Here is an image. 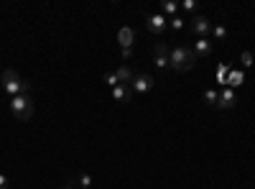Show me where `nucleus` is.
Returning a JSON list of instances; mask_svg holds the SVG:
<instances>
[{
  "label": "nucleus",
  "mask_w": 255,
  "mask_h": 189,
  "mask_svg": "<svg viewBox=\"0 0 255 189\" xmlns=\"http://www.w3.org/2000/svg\"><path fill=\"white\" fill-rule=\"evenodd\" d=\"M168 26H171L174 31H181V28H184V18H179V15H174V18H168Z\"/></svg>",
  "instance_id": "dca6fc26"
},
{
  "label": "nucleus",
  "mask_w": 255,
  "mask_h": 189,
  "mask_svg": "<svg viewBox=\"0 0 255 189\" xmlns=\"http://www.w3.org/2000/svg\"><path fill=\"white\" fill-rule=\"evenodd\" d=\"M67 189H74V187H67Z\"/></svg>",
  "instance_id": "5701e85b"
},
{
  "label": "nucleus",
  "mask_w": 255,
  "mask_h": 189,
  "mask_svg": "<svg viewBox=\"0 0 255 189\" xmlns=\"http://www.w3.org/2000/svg\"><path fill=\"white\" fill-rule=\"evenodd\" d=\"M130 56H133V51H130V49H123V59H125V61L130 59Z\"/></svg>",
  "instance_id": "4be33fe9"
},
{
  "label": "nucleus",
  "mask_w": 255,
  "mask_h": 189,
  "mask_svg": "<svg viewBox=\"0 0 255 189\" xmlns=\"http://www.w3.org/2000/svg\"><path fill=\"white\" fill-rule=\"evenodd\" d=\"M240 61H243V67H250V64H253V54H250V51H245Z\"/></svg>",
  "instance_id": "aec40b11"
},
{
  "label": "nucleus",
  "mask_w": 255,
  "mask_h": 189,
  "mask_svg": "<svg viewBox=\"0 0 255 189\" xmlns=\"http://www.w3.org/2000/svg\"><path fill=\"white\" fill-rule=\"evenodd\" d=\"M153 64L158 69L168 67V46L166 44H156V54H153Z\"/></svg>",
  "instance_id": "1a4fd4ad"
},
{
  "label": "nucleus",
  "mask_w": 255,
  "mask_h": 189,
  "mask_svg": "<svg viewBox=\"0 0 255 189\" xmlns=\"http://www.w3.org/2000/svg\"><path fill=\"white\" fill-rule=\"evenodd\" d=\"M209 33L215 36L217 41H225V38H227V28H225V26H212V31H209Z\"/></svg>",
  "instance_id": "4468645a"
},
{
  "label": "nucleus",
  "mask_w": 255,
  "mask_h": 189,
  "mask_svg": "<svg viewBox=\"0 0 255 189\" xmlns=\"http://www.w3.org/2000/svg\"><path fill=\"white\" fill-rule=\"evenodd\" d=\"M145 28L151 31L153 36H161V33L168 28V20H166L161 13H153V15H148V20H145Z\"/></svg>",
  "instance_id": "423d86ee"
},
{
  "label": "nucleus",
  "mask_w": 255,
  "mask_h": 189,
  "mask_svg": "<svg viewBox=\"0 0 255 189\" xmlns=\"http://www.w3.org/2000/svg\"><path fill=\"white\" fill-rule=\"evenodd\" d=\"M0 189H8V179H5V174H0Z\"/></svg>",
  "instance_id": "412c9836"
},
{
  "label": "nucleus",
  "mask_w": 255,
  "mask_h": 189,
  "mask_svg": "<svg viewBox=\"0 0 255 189\" xmlns=\"http://www.w3.org/2000/svg\"><path fill=\"white\" fill-rule=\"evenodd\" d=\"M3 90H5V95H8V97H15V95H28V92H31V82L20 79V77H18V72H13V69H5V72H3Z\"/></svg>",
  "instance_id": "f03ea898"
},
{
  "label": "nucleus",
  "mask_w": 255,
  "mask_h": 189,
  "mask_svg": "<svg viewBox=\"0 0 255 189\" xmlns=\"http://www.w3.org/2000/svg\"><path fill=\"white\" fill-rule=\"evenodd\" d=\"M191 51H194L197 59H207V56L212 54V41H209V38H197L194 46H191Z\"/></svg>",
  "instance_id": "0eeeda50"
},
{
  "label": "nucleus",
  "mask_w": 255,
  "mask_h": 189,
  "mask_svg": "<svg viewBox=\"0 0 255 189\" xmlns=\"http://www.w3.org/2000/svg\"><path fill=\"white\" fill-rule=\"evenodd\" d=\"M181 8L191 13V10H197V3H194V0H184V3H181Z\"/></svg>",
  "instance_id": "6ab92c4d"
},
{
  "label": "nucleus",
  "mask_w": 255,
  "mask_h": 189,
  "mask_svg": "<svg viewBox=\"0 0 255 189\" xmlns=\"http://www.w3.org/2000/svg\"><path fill=\"white\" fill-rule=\"evenodd\" d=\"M232 105H235V90H232V87H225V90L220 92L217 108H220V110H227V108H232Z\"/></svg>",
  "instance_id": "6e6552de"
},
{
  "label": "nucleus",
  "mask_w": 255,
  "mask_h": 189,
  "mask_svg": "<svg viewBox=\"0 0 255 189\" xmlns=\"http://www.w3.org/2000/svg\"><path fill=\"white\" fill-rule=\"evenodd\" d=\"M105 82H108V87H118V85H120L115 72H105Z\"/></svg>",
  "instance_id": "f3484780"
},
{
  "label": "nucleus",
  "mask_w": 255,
  "mask_h": 189,
  "mask_svg": "<svg viewBox=\"0 0 255 189\" xmlns=\"http://www.w3.org/2000/svg\"><path fill=\"white\" fill-rule=\"evenodd\" d=\"M115 74H118V82H120V85H128V87H130V82H133V77H135V74L130 72V67H125V64L118 67Z\"/></svg>",
  "instance_id": "9d476101"
},
{
  "label": "nucleus",
  "mask_w": 255,
  "mask_h": 189,
  "mask_svg": "<svg viewBox=\"0 0 255 189\" xmlns=\"http://www.w3.org/2000/svg\"><path fill=\"white\" fill-rule=\"evenodd\" d=\"M153 77L151 74H135L133 77V82H130V90L135 92V95H145L148 90H153Z\"/></svg>",
  "instance_id": "39448f33"
},
{
  "label": "nucleus",
  "mask_w": 255,
  "mask_h": 189,
  "mask_svg": "<svg viewBox=\"0 0 255 189\" xmlns=\"http://www.w3.org/2000/svg\"><path fill=\"white\" fill-rule=\"evenodd\" d=\"M176 10H179V5L171 3V0H163V3H161V15H163V18H166V15H168V18H174Z\"/></svg>",
  "instance_id": "ddd939ff"
},
{
  "label": "nucleus",
  "mask_w": 255,
  "mask_h": 189,
  "mask_svg": "<svg viewBox=\"0 0 255 189\" xmlns=\"http://www.w3.org/2000/svg\"><path fill=\"white\" fill-rule=\"evenodd\" d=\"M189 31L194 33L197 38H209V31H212L209 18H204V15H194V18H189Z\"/></svg>",
  "instance_id": "20e7f679"
},
{
  "label": "nucleus",
  "mask_w": 255,
  "mask_h": 189,
  "mask_svg": "<svg viewBox=\"0 0 255 189\" xmlns=\"http://www.w3.org/2000/svg\"><path fill=\"white\" fill-rule=\"evenodd\" d=\"M113 97H115L118 102L130 100V87H128V85H118V87H113Z\"/></svg>",
  "instance_id": "f8f14e48"
},
{
  "label": "nucleus",
  "mask_w": 255,
  "mask_h": 189,
  "mask_svg": "<svg viewBox=\"0 0 255 189\" xmlns=\"http://www.w3.org/2000/svg\"><path fill=\"white\" fill-rule=\"evenodd\" d=\"M204 100H207L209 105H217V100H220V92H217V90H207V92H204Z\"/></svg>",
  "instance_id": "2eb2a0df"
},
{
  "label": "nucleus",
  "mask_w": 255,
  "mask_h": 189,
  "mask_svg": "<svg viewBox=\"0 0 255 189\" xmlns=\"http://www.w3.org/2000/svg\"><path fill=\"white\" fill-rule=\"evenodd\" d=\"M133 28H120V33H118V41H120V46L123 49H130L133 46Z\"/></svg>",
  "instance_id": "9b49d317"
},
{
  "label": "nucleus",
  "mask_w": 255,
  "mask_h": 189,
  "mask_svg": "<svg viewBox=\"0 0 255 189\" xmlns=\"http://www.w3.org/2000/svg\"><path fill=\"white\" fill-rule=\"evenodd\" d=\"M8 105H10V113H13L15 120H20V123L31 120V115H33V100L28 95H15V97H10Z\"/></svg>",
  "instance_id": "7ed1b4c3"
},
{
  "label": "nucleus",
  "mask_w": 255,
  "mask_h": 189,
  "mask_svg": "<svg viewBox=\"0 0 255 189\" xmlns=\"http://www.w3.org/2000/svg\"><path fill=\"white\" fill-rule=\"evenodd\" d=\"M197 64V56L189 46H174L168 51V67L176 69V72H189L191 67Z\"/></svg>",
  "instance_id": "f257e3e1"
},
{
  "label": "nucleus",
  "mask_w": 255,
  "mask_h": 189,
  "mask_svg": "<svg viewBox=\"0 0 255 189\" xmlns=\"http://www.w3.org/2000/svg\"><path fill=\"white\" fill-rule=\"evenodd\" d=\"M90 184H92V177H90V174H82V177H79V187L90 189Z\"/></svg>",
  "instance_id": "a211bd4d"
}]
</instances>
